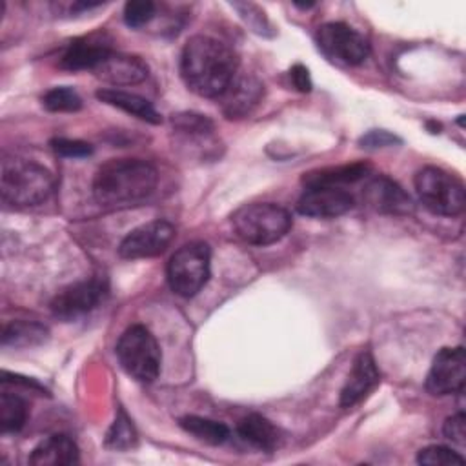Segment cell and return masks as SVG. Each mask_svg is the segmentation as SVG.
I'll return each mask as SVG.
<instances>
[{
	"label": "cell",
	"instance_id": "cell-1",
	"mask_svg": "<svg viewBox=\"0 0 466 466\" xmlns=\"http://www.w3.org/2000/svg\"><path fill=\"white\" fill-rule=\"evenodd\" d=\"M237 67L235 51L208 35L191 36L180 55V75L186 86L206 98H218L233 82Z\"/></svg>",
	"mask_w": 466,
	"mask_h": 466
},
{
	"label": "cell",
	"instance_id": "cell-2",
	"mask_svg": "<svg viewBox=\"0 0 466 466\" xmlns=\"http://www.w3.org/2000/svg\"><path fill=\"white\" fill-rule=\"evenodd\" d=\"M157 169L140 158H113L98 167L93 197L98 206L122 209L146 200L157 187Z\"/></svg>",
	"mask_w": 466,
	"mask_h": 466
},
{
	"label": "cell",
	"instance_id": "cell-3",
	"mask_svg": "<svg viewBox=\"0 0 466 466\" xmlns=\"http://www.w3.org/2000/svg\"><path fill=\"white\" fill-rule=\"evenodd\" d=\"M53 175L40 164L13 158L2 162L0 191L2 198L13 206H36L51 195Z\"/></svg>",
	"mask_w": 466,
	"mask_h": 466
},
{
	"label": "cell",
	"instance_id": "cell-4",
	"mask_svg": "<svg viewBox=\"0 0 466 466\" xmlns=\"http://www.w3.org/2000/svg\"><path fill=\"white\" fill-rule=\"evenodd\" d=\"M231 224L244 242L269 246L289 231L291 215L273 202H257L238 208L231 217Z\"/></svg>",
	"mask_w": 466,
	"mask_h": 466
},
{
	"label": "cell",
	"instance_id": "cell-5",
	"mask_svg": "<svg viewBox=\"0 0 466 466\" xmlns=\"http://www.w3.org/2000/svg\"><path fill=\"white\" fill-rule=\"evenodd\" d=\"M116 357L124 371L140 382H153L160 373L162 353L155 335L142 324L129 326L118 344Z\"/></svg>",
	"mask_w": 466,
	"mask_h": 466
},
{
	"label": "cell",
	"instance_id": "cell-6",
	"mask_svg": "<svg viewBox=\"0 0 466 466\" xmlns=\"http://www.w3.org/2000/svg\"><path fill=\"white\" fill-rule=\"evenodd\" d=\"M415 189L422 206L435 215L457 217L464 211L466 197L462 182L441 167H422L415 175Z\"/></svg>",
	"mask_w": 466,
	"mask_h": 466
},
{
	"label": "cell",
	"instance_id": "cell-7",
	"mask_svg": "<svg viewBox=\"0 0 466 466\" xmlns=\"http://www.w3.org/2000/svg\"><path fill=\"white\" fill-rule=\"evenodd\" d=\"M211 251L206 242H189L178 248L167 264V282L180 297L197 295L209 279Z\"/></svg>",
	"mask_w": 466,
	"mask_h": 466
},
{
	"label": "cell",
	"instance_id": "cell-8",
	"mask_svg": "<svg viewBox=\"0 0 466 466\" xmlns=\"http://www.w3.org/2000/svg\"><path fill=\"white\" fill-rule=\"evenodd\" d=\"M317 38L320 49L328 56L348 66L362 64L370 53V44L364 35L344 22H328L320 25Z\"/></svg>",
	"mask_w": 466,
	"mask_h": 466
},
{
	"label": "cell",
	"instance_id": "cell-9",
	"mask_svg": "<svg viewBox=\"0 0 466 466\" xmlns=\"http://www.w3.org/2000/svg\"><path fill=\"white\" fill-rule=\"evenodd\" d=\"M107 295V282L104 279H89L75 282L55 295L51 300V311L62 320L78 319L104 302Z\"/></svg>",
	"mask_w": 466,
	"mask_h": 466
},
{
	"label": "cell",
	"instance_id": "cell-10",
	"mask_svg": "<svg viewBox=\"0 0 466 466\" xmlns=\"http://www.w3.org/2000/svg\"><path fill=\"white\" fill-rule=\"evenodd\" d=\"M466 380V357L464 348H442L430 366L426 375V390L431 395L459 393Z\"/></svg>",
	"mask_w": 466,
	"mask_h": 466
},
{
	"label": "cell",
	"instance_id": "cell-11",
	"mask_svg": "<svg viewBox=\"0 0 466 466\" xmlns=\"http://www.w3.org/2000/svg\"><path fill=\"white\" fill-rule=\"evenodd\" d=\"M175 237V228L167 220H151L131 229L118 246L124 258H147L166 251Z\"/></svg>",
	"mask_w": 466,
	"mask_h": 466
},
{
	"label": "cell",
	"instance_id": "cell-12",
	"mask_svg": "<svg viewBox=\"0 0 466 466\" xmlns=\"http://www.w3.org/2000/svg\"><path fill=\"white\" fill-rule=\"evenodd\" d=\"M355 204L350 191L342 187H308L297 202L299 213L313 218H335L348 213Z\"/></svg>",
	"mask_w": 466,
	"mask_h": 466
},
{
	"label": "cell",
	"instance_id": "cell-13",
	"mask_svg": "<svg viewBox=\"0 0 466 466\" xmlns=\"http://www.w3.org/2000/svg\"><path fill=\"white\" fill-rule=\"evenodd\" d=\"M111 38L104 31L89 33L73 40L60 58V66L69 71L96 69L111 53Z\"/></svg>",
	"mask_w": 466,
	"mask_h": 466
},
{
	"label": "cell",
	"instance_id": "cell-14",
	"mask_svg": "<svg viewBox=\"0 0 466 466\" xmlns=\"http://www.w3.org/2000/svg\"><path fill=\"white\" fill-rule=\"evenodd\" d=\"M364 202L384 215H408L413 211L410 195L391 178L377 175L366 182L362 191Z\"/></svg>",
	"mask_w": 466,
	"mask_h": 466
},
{
	"label": "cell",
	"instance_id": "cell-15",
	"mask_svg": "<svg viewBox=\"0 0 466 466\" xmlns=\"http://www.w3.org/2000/svg\"><path fill=\"white\" fill-rule=\"evenodd\" d=\"M379 370L370 351H360L353 360L351 371L340 390V406L351 408L360 402L377 384H379Z\"/></svg>",
	"mask_w": 466,
	"mask_h": 466
},
{
	"label": "cell",
	"instance_id": "cell-16",
	"mask_svg": "<svg viewBox=\"0 0 466 466\" xmlns=\"http://www.w3.org/2000/svg\"><path fill=\"white\" fill-rule=\"evenodd\" d=\"M147 71V64L140 56L111 51L95 69V75L111 86H133L142 82Z\"/></svg>",
	"mask_w": 466,
	"mask_h": 466
},
{
	"label": "cell",
	"instance_id": "cell-17",
	"mask_svg": "<svg viewBox=\"0 0 466 466\" xmlns=\"http://www.w3.org/2000/svg\"><path fill=\"white\" fill-rule=\"evenodd\" d=\"M262 95L264 86L255 76H235L218 98L228 118H240L251 113V109L260 102Z\"/></svg>",
	"mask_w": 466,
	"mask_h": 466
},
{
	"label": "cell",
	"instance_id": "cell-18",
	"mask_svg": "<svg viewBox=\"0 0 466 466\" xmlns=\"http://www.w3.org/2000/svg\"><path fill=\"white\" fill-rule=\"evenodd\" d=\"M35 466H66L78 462V448L67 435H51L44 439L29 455Z\"/></svg>",
	"mask_w": 466,
	"mask_h": 466
},
{
	"label": "cell",
	"instance_id": "cell-19",
	"mask_svg": "<svg viewBox=\"0 0 466 466\" xmlns=\"http://www.w3.org/2000/svg\"><path fill=\"white\" fill-rule=\"evenodd\" d=\"M370 171H371L370 164L353 162V164L308 171V173H304L302 182L306 184V187H320V186L340 187L344 184H353V182H359L360 178H366L370 175Z\"/></svg>",
	"mask_w": 466,
	"mask_h": 466
},
{
	"label": "cell",
	"instance_id": "cell-20",
	"mask_svg": "<svg viewBox=\"0 0 466 466\" xmlns=\"http://www.w3.org/2000/svg\"><path fill=\"white\" fill-rule=\"evenodd\" d=\"M96 98L113 106V107H118V109H122L129 115H135L137 118H140L144 122H149V124H160L162 122L160 113L153 107V104L147 98H144L140 95L122 91V89L106 87V89L96 91Z\"/></svg>",
	"mask_w": 466,
	"mask_h": 466
},
{
	"label": "cell",
	"instance_id": "cell-21",
	"mask_svg": "<svg viewBox=\"0 0 466 466\" xmlns=\"http://www.w3.org/2000/svg\"><path fill=\"white\" fill-rule=\"evenodd\" d=\"M237 433L248 444H251L258 450H266V451L275 450L280 441L279 430L266 417L257 415V413H251V415L240 419L237 424Z\"/></svg>",
	"mask_w": 466,
	"mask_h": 466
},
{
	"label": "cell",
	"instance_id": "cell-22",
	"mask_svg": "<svg viewBox=\"0 0 466 466\" xmlns=\"http://www.w3.org/2000/svg\"><path fill=\"white\" fill-rule=\"evenodd\" d=\"M47 337V328L31 320H13L2 328L4 348H33L44 344Z\"/></svg>",
	"mask_w": 466,
	"mask_h": 466
},
{
	"label": "cell",
	"instance_id": "cell-23",
	"mask_svg": "<svg viewBox=\"0 0 466 466\" xmlns=\"http://www.w3.org/2000/svg\"><path fill=\"white\" fill-rule=\"evenodd\" d=\"M178 422L189 435H193L200 442H206L211 446H218V444L226 442L229 437V428L224 422H217V420H211L206 417L186 415Z\"/></svg>",
	"mask_w": 466,
	"mask_h": 466
},
{
	"label": "cell",
	"instance_id": "cell-24",
	"mask_svg": "<svg viewBox=\"0 0 466 466\" xmlns=\"http://www.w3.org/2000/svg\"><path fill=\"white\" fill-rule=\"evenodd\" d=\"M27 420V404L22 397L2 391L0 395V430L4 433H15L24 428Z\"/></svg>",
	"mask_w": 466,
	"mask_h": 466
},
{
	"label": "cell",
	"instance_id": "cell-25",
	"mask_svg": "<svg viewBox=\"0 0 466 466\" xmlns=\"http://www.w3.org/2000/svg\"><path fill=\"white\" fill-rule=\"evenodd\" d=\"M137 444V431L131 419L124 410H118V415L106 435V446L111 450H129Z\"/></svg>",
	"mask_w": 466,
	"mask_h": 466
},
{
	"label": "cell",
	"instance_id": "cell-26",
	"mask_svg": "<svg viewBox=\"0 0 466 466\" xmlns=\"http://www.w3.org/2000/svg\"><path fill=\"white\" fill-rule=\"evenodd\" d=\"M42 104L46 109L55 111V113H71V111H78L82 107V98L75 89L62 86V87L49 89L44 95Z\"/></svg>",
	"mask_w": 466,
	"mask_h": 466
},
{
	"label": "cell",
	"instance_id": "cell-27",
	"mask_svg": "<svg viewBox=\"0 0 466 466\" xmlns=\"http://www.w3.org/2000/svg\"><path fill=\"white\" fill-rule=\"evenodd\" d=\"M175 131L182 133L186 138L189 137H206L213 131V122L206 115L198 113H178L171 118Z\"/></svg>",
	"mask_w": 466,
	"mask_h": 466
},
{
	"label": "cell",
	"instance_id": "cell-28",
	"mask_svg": "<svg viewBox=\"0 0 466 466\" xmlns=\"http://www.w3.org/2000/svg\"><path fill=\"white\" fill-rule=\"evenodd\" d=\"M417 462L419 464H426V466H462L464 464V457L459 455L457 451H453L451 448L446 446H426L417 453Z\"/></svg>",
	"mask_w": 466,
	"mask_h": 466
},
{
	"label": "cell",
	"instance_id": "cell-29",
	"mask_svg": "<svg viewBox=\"0 0 466 466\" xmlns=\"http://www.w3.org/2000/svg\"><path fill=\"white\" fill-rule=\"evenodd\" d=\"M155 16V4L149 0H133L124 7V22L129 27H142Z\"/></svg>",
	"mask_w": 466,
	"mask_h": 466
},
{
	"label": "cell",
	"instance_id": "cell-30",
	"mask_svg": "<svg viewBox=\"0 0 466 466\" xmlns=\"http://www.w3.org/2000/svg\"><path fill=\"white\" fill-rule=\"evenodd\" d=\"M51 147L56 155L67 157V158H82V157H89L93 153L91 144H87L84 140H76V138H53Z\"/></svg>",
	"mask_w": 466,
	"mask_h": 466
},
{
	"label": "cell",
	"instance_id": "cell-31",
	"mask_svg": "<svg viewBox=\"0 0 466 466\" xmlns=\"http://www.w3.org/2000/svg\"><path fill=\"white\" fill-rule=\"evenodd\" d=\"M399 142H400V138L395 137L393 133L386 131V129H371V131H368L366 135H362L359 138V144L364 149L388 147V146H393V144H399Z\"/></svg>",
	"mask_w": 466,
	"mask_h": 466
},
{
	"label": "cell",
	"instance_id": "cell-32",
	"mask_svg": "<svg viewBox=\"0 0 466 466\" xmlns=\"http://www.w3.org/2000/svg\"><path fill=\"white\" fill-rule=\"evenodd\" d=\"M442 431L450 441L457 442L459 446H464V442H466V417H464V413L459 411V413L448 417L446 422H444Z\"/></svg>",
	"mask_w": 466,
	"mask_h": 466
},
{
	"label": "cell",
	"instance_id": "cell-33",
	"mask_svg": "<svg viewBox=\"0 0 466 466\" xmlns=\"http://www.w3.org/2000/svg\"><path fill=\"white\" fill-rule=\"evenodd\" d=\"M289 78L293 82V86L302 91V93H308L311 89V78H309V71L306 66L302 64H295L291 69H289Z\"/></svg>",
	"mask_w": 466,
	"mask_h": 466
}]
</instances>
